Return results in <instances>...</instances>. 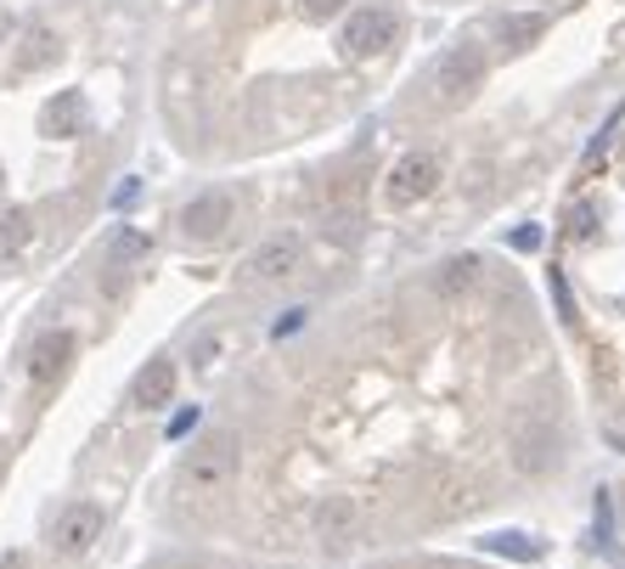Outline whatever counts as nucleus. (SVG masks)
I'll return each mask as SVG.
<instances>
[{"label": "nucleus", "instance_id": "7", "mask_svg": "<svg viewBox=\"0 0 625 569\" xmlns=\"http://www.w3.org/2000/svg\"><path fill=\"white\" fill-rule=\"evenodd\" d=\"M181 226H186V238H220V231L232 226V197H225V192L192 197V204L181 209Z\"/></svg>", "mask_w": 625, "mask_h": 569}, {"label": "nucleus", "instance_id": "8", "mask_svg": "<svg viewBox=\"0 0 625 569\" xmlns=\"http://www.w3.org/2000/svg\"><path fill=\"white\" fill-rule=\"evenodd\" d=\"M170 395H175V361L170 355H152L142 373H136V384H130V400L147 407V412H158V407H170Z\"/></svg>", "mask_w": 625, "mask_h": 569}, {"label": "nucleus", "instance_id": "17", "mask_svg": "<svg viewBox=\"0 0 625 569\" xmlns=\"http://www.w3.org/2000/svg\"><path fill=\"white\" fill-rule=\"evenodd\" d=\"M299 327H305V311H287V316L271 327V332H277V339H287V332H299Z\"/></svg>", "mask_w": 625, "mask_h": 569}, {"label": "nucleus", "instance_id": "14", "mask_svg": "<svg viewBox=\"0 0 625 569\" xmlns=\"http://www.w3.org/2000/svg\"><path fill=\"white\" fill-rule=\"evenodd\" d=\"M108 254H113V259H136V254H147V238H142V231H119Z\"/></svg>", "mask_w": 625, "mask_h": 569}, {"label": "nucleus", "instance_id": "19", "mask_svg": "<svg viewBox=\"0 0 625 569\" xmlns=\"http://www.w3.org/2000/svg\"><path fill=\"white\" fill-rule=\"evenodd\" d=\"M192 423H197V407H192V412H181V417H175V423H170V434H186V428H192Z\"/></svg>", "mask_w": 625, "mask_h": 569}, {"label": "nucleus", "instance_id": "4", "mask_svg": "<svg viewBox=\"0 0 625 569\" xmlns=\"http://www.w3.org/2000/svg\"><path fill=\"white\" fill-rule=\"evenodd\" d=\"M440 186V158L434 153H406L389 175V204H417Z\"/></svg>", "mask_w": 625, "mask_h": 569}, {"label": "nucleus", "instance_id": "3", "mask_svg": "<svg viewBox=\"0 0 625 569\" xmlns=\"http://www.w3.org/2000/svg\"><path fill=\"white\" fill-rule=\"evenodd\" d=\"M310 530H316V542L327 553H350L360 542V508L350 496H321L310 508Z\"/></svg>", "mask_w": 625, "mask_h": 569}, {"label": "nucleus", "instance_id": "12", "mask_svg": "<svg viewBox=\"0 0 625 569\" xmlns=\"http://www.w3.org/2000/svg\"><path fill=\"white\" fill-rule=\"evenodd\" d=\"M485 553L536 564V558H541V542H536V535H524V530H497V535H485Z\"/></svg>", "mask_w": 625, "mask_h": 569}, {"label": "nucleus", "instance_id": "10", "mask_svg": "<svg viewBox=\"0 0 625 569\" xmlns=\"http://www.w3.org/2000/svg\"><path fill=\"white\" fill-rule=\"evenodd\" d=\"M547 35V12H507L502 23H497V40L507 46V51H524V46H536Z\"/></svg>", "mask_w": 625, "mask_h": 569}, {"label": "nucleus", "instance_id": "2", "mask_svg": "<svg viewBox=\"0 0 625 569\" xmlns=\"http://www.w3.org/2000/svg\"><path fill=\"white\" fill-rule=\"evenodd\" d=\"M479 80H485V51L479 46H451L440 62H434V102L440 108H456V102H468V96L479 90Z\"/></svg>", "mask_w": 625, "mask_h": 569}, {"label": "nucleus", "instance_id": "5", "mask_svg": "<svg viewBox=\"0 0 625 569\" xmlns=\"http://www.w3.org/2000/svg\"><path fill=\"white\" fill-rule=\"evenodd\" d=\"M305 259V243L293 238V231H282V238H266L254 254H248V277L254 282H277V277H293Z\"/></svg>", "mask_w": 625, "mask_h": 569}, {"label": "nucleus", "instance_id": "1", "mask_svg": "<svg viewBox=\"0 0 625 569\" xmlns=\"http://www.w3.org/2000/svg\"><path fill=\"white\" fill-rule=\"evenodd\" d=\"M237 474V428H209L181 462V485L186 491H220Z\"/></svg>", "mask_w": 625, "mask_h": 569}, {"label": "nucleus", "instance_id": "11", "mask_svg": "<svg viewBox=\"0 0 625 569\" xmlns=\"http://www.w3.org/2000/svg\"><path fill=\"white\" fill-rule=\"evenodd\" d=\"M557 440H552V428L547 423H524L518 428V468H524V474H536V468H547L557 451H552Z\"/></svg>", "mask_w": 625, "mask_h": 569}, {"label": "nucleus", "instance_id": "18", "mask_svg": "<svg viewBox=\"0 0 625 569\" xmlns=\"http://www.w3.org/2000/svg\"><path fill=\"white\" fill-rule=\"evenodd\" d=\"M0 569H28V553H0Z\"/></svg>", "mask_w": 625, "mask_h": 569}, {"label": "nucleus", "instance_id": "15", "mask_svg": "<svg viewBox=\"0 0 625 569\" xmlns=\"http://www.w3.org/2000/svg\"><path fill=\"white\" fill-rule=\"evenodd\" d=\"M552 299H557V316H564V322H575V299H569L564 271H552Z\"/></svg>", "mask_w": 625, "mask_h": 569}, {"label": "nucleus", "instance_id": "6", "mask_svg": "<svg viewBox=\"0 0 625 569\" xmlns=\"http://www.w3.org/2000/svg\"><path fill=\"white\" fill-rule=\"evenodd\" d=\"M96 535H102V508H96V501H74V508H62V519H57V553H85Z\"/></svg>", "mask_w": 625, "mask_h": 569}, {"label": "nucleus", "instance_id": "16", "mask_svg": "<svg viewBox=\"0 0 625 569\" xmlns=\"http://www.w3.org/2000/svg\"><path fill=\"white\" fill-rule=\"evenodd\" d=\"M513 249H518V254H530V249H541V231H536V226H524V231H513Z\"/></svg>", "mask_w": 625, "mask_h": 569}, {"label": "nucleus", "instance_id": "9", "mask_svg": "<svg viewBox=\"0 0 625 569\" xmlns=\"http://www.w3.org/2000/svg\"><path fill=\"white\" fill-rule=\"evenodd\" d=\"M69 355H74V332H69V327L46 332V339L35 344V355H28V378H35V384H51L62 366H69Z\"/></svg>", "mask_w": 625, "mask_h": 569}, {"label": "nucleus", "instance_id": "20", "mask_svg": "<svg viewBox=\"0 0 625 569\" xmlns=\"http://www.w3.org/2000/svg\"><path fill=\"white\" fill-rule=\"evenodd\" d=\"M440 569H474V564H440Z\"/></svg>", "mask_w": 625, "mask_h": 569}, {"label": "nucleus", "instance_id": "13", "mask_svg": "<svg viewBox=\"0 0 625 569\" xmlns=\"http://www.w3.org/2000/svg\"><path fill=\"white\" fill-rule=\"evenodd\" d=\"M474 282H479V259L474 254H451L440 265V293H468Z\"/></svg>", "mask_w": 625, "mask_h": 569}]
</instances>
